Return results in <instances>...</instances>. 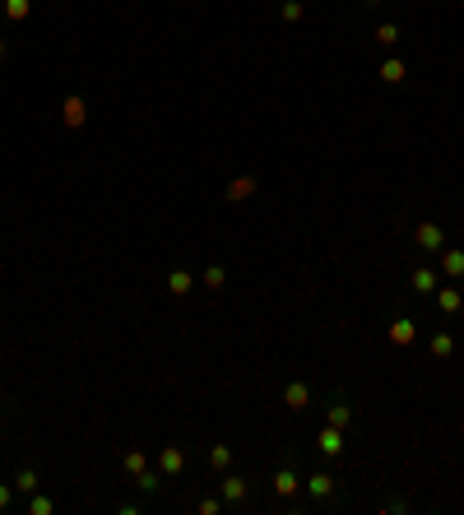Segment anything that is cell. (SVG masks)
Listing matches in <instances>:
<instances>
[{"label":"cell","instance_id":"1","mask_svg":"<svg viewBox=\"0 0 464 515\" xmlns=\"http://www.w3.org/2000/svg\"><path fill=\"white\" fill-rule=\"evenodd\" d=\"M302 488H307V496L321 506V511H339V478H334V474L316 469V474L302 478Z\"/></svg>","mask_w":464,"mask_h":515},{"label":"cell","instance_id":"2","mask_svg":"<svg viewBox=\"0 0 464 515\" xmlns=\"http://www.w3.org/2000/svg\"><path fill=\"white\" fill-rule=\"evenodd\" d=\"M218 496H223V506H246L251 501V483L237 474H223L218 478Z\"/></svg>","mask_w":464,"mask_h":515},{"label":"cell","instance_id":"3","mask_svg":"<svg viewBox=\"0 0 464 515\" xmlns=\"http://www.w3.org/2000/svg\"><path fill=\"white\" fill-rule=\"evenodd\" d=\"M270 488H274V492H279V496H292V492H297V488H302V474H297V464H292V455L283 459L279 469H274Z\"/></svg>","mask_w":464,"mask_h":515},{"label":"cell","instance_id":"4","mask_svg":"<svg viewBox=\"0 0 464 515\" xmlns=\"http://www.w3.org/2000/svg\"><path fill=\"white\" fill-rule=\"evenodd\" d=\"M316 450H321V455L325 459H344V427H321V432H316Z\"/></svg>","mask_w":464,"mask_h":515},{"label":"cell","instance_id":"5","mask_svg":"<svg viewBox=\"0 0 464 515\" xmlns=\"http://www.w3.org/2000/svg\"><path fill=\"white\" fill-rule=\"evenodd\" d=\"M413 242H418V251H427V255H441V247H445L441 223H418V228H413Z\"/></svg>","mask_w":464,"mask_h":515},{"label":"cell","instance_id":"6","mask_svg":"<svg viewBox=\"0 0 464 515\" xmlns=\"http://www.w3.org/2000/svg\"><path fill=\"white\" fill-rule=\"evenodd\" d=\"M158 474L181 478L186 474V450H181V446H163V450H158Z\"/></svg>","mask_w":464,"mask_h":515},{"label":"cell","instance_id":"7","mask_svg":"<svg viewBox=\"0 0 464 515\" xmlns=\"http://www.w3.org/2000/svg\"><path fill=\"white\" fill-rule=\"evenodd\" d=\"M283 409H292V413L311 409V385L307 381H288L283 385Z\"/></svg>","mask_w":464,"mask_h":515},{"label":"cell","instance_id":"8","mask_svg":"<svg viewBox=\"0 0 464 515\" xmlns=\"http://www.w3.org/2000/svg\"><path fill=\"white\" fill-rule=\"evenodd\" d=\"M427 348H432V358H437V363H450V358H455V334H450V330H437Z\"/></svg>","mask_w":464,"mask_h":515},{"label":"cell","instance_id":"9","mask_svg":"<svg viewBox=\"0 0 464 515\" xmlns=\"http://www.w3.org/2000/svg\"><path fill=\"white\" fill-rule=\"evenodd\" d=\"M418 339V325H413V316H395V325H390V343H413Z\"/></svg>","mask_w":464,"mask_h":515},{"label":"cell","instance_id":"10","mask_svg":"<svg viewBox=\"0 0 464 515\" xmlns=\"http://www.w3.org/2000/svg\"><path fill=\"white\" fill-rule=\"evenodd\" d=\"M441 274L464 279V251H460V247H441Z\"/></svg>","mask_w":464,"mask_h":515},{"label":"cell","instance_id":"11","mask_svg":"<svg viewBox=\"0 0 464 515\" xmlns=\"http://www.w3.org/2000/svg\"><path fill=\"white\" fill-rule=\"evenodd\" d=\"M325 422H329V427H348V422H353V404H348V400H329Z\"/></svg>","mask_w":464,"mask_h":515},{"label":"cell","instance_id":"12","mask_svg":"<svg viewBox=\"0 0 464 515\" xmlns=\"http://www.w3.org/2000/svg\"><path fill=\"white\" fill-rule=\"evenodd\" d=\"M191 288H195V274H191V269H172V274H167V293H172V297H186Z\"/></svg>","mask_w":464,"mask_h":515},{"label":"cell","instance_id":"13","mask_svg":"<svg viewBox=\"0 0 464 515\" xmlns=\"http://www.w3.org/2000/svg\"><path fill=\"white\" fill-rule=\"evenodd\" d=\"M38 483H42L38 469H33V464H23L19 474H14V492H28V496H33V492H38Z\"/></svg>","mask_w":464,"mask_h":515},{"label":"cell","instance_id":"14","mask_svg":"<svg viewBox=\"0 0 464 515\" xmlns=\"http://www.w3.org/2000/svg\"><path fill=\"white\" fill-rule=\"evenodd\" d=\"M251 195H255V176H237V181L228 186V200H232V205H237V200H251Z\"/></svg>","mask_w":464,"mask_h":515},{"label":"cell","instance_id":"15","mask_svg":"<svg viewBox=\"0 0 464 515\" xmlns=\"http://www.w3.org/2000/svg\"><path fill=\"white\" fill-rule=\"evenodd\" d=\"M437 306H441L445 316H455V311H460V306H464V297H460V293H455V288H437Z\"/></svg>","mask_w":464,"mask_h":515},{"label":"cell","instance_id":"16","mask_svg":"<svg viewBox=\"0 0 464 515\" xmlns=\"http://www.w3.org/2000/svg\"><path fill=\"white\" fill-rule=\"evenodd\" d=\"M84 116H89L84 98H65V126H84Z\"/></svg>","mask_w":464,"mask_h":515},{"label":"cell","instance_id":"17","mask_svg":"<svg viewBox=\"0 0 464 515\" xmlns=\"http://www.w3.org/2000/svg\"><path fill=\"white\" fill-rule=\"evenodd\" d=\"M209 464L218 469V474H228L232 469V446H209Z\"/></svg>","mask_w":464,"mask_h":515},{"label":"cell","instance_id":"18","mask_svg":"<svg viewBox=\"0 0 464 515\" xmlns=\"http://www.w3.org/2000/svg\"><path fill=\"white\" fill-rule=\"evenodd\" d=\"M413 293H437V269H413Z\"/></svg>","mask_w":464,"mask_h":515},{"label":"cell","instance_id":"19","mask_svg":"<svg viewBox=\"0 0 464 515\" xmlns=\"http://www.w3.org/2000/svg\"><path fill=\"white\" fill-rule=\"evenodd\" d=\"M121 469H126V474H144V469H149V455H144V450H126Z\"/></svg>","mask_w":464,"mask_h":515},{"label":"cell","instance_id":"20","mask_svg":"<svg viewBox=\"0 0 464 515\" xmlns=\"http://www.w3.org/2000/svg\"><path fill=\"white\" fill-rule=\"evenodd\" d=\"M0 10H5V19H28V10H33V5H28V0H5V5H0Z\"/></svg>","mask_w":464,"mask_h":515},{"label":"cell","instance_id":"21","mask_svg":"<svg viewBox=\"0 0 464 515\" xmlns=\"http://www.w3.org/2000/svg\"><path fill=\"white\" fill-rule=\"evenodd\" d=\"M223 284H228V269H223V265H209V269H205V288H209V293H218Z\"/></svg>","mask_w":464,"mask_h":515},{"label":"cell","instance_id":"22","mask_svg":"<svg viewBox=\"0 0 464 515\" xmlns=\"http://www.w3.org/2000/svg\"><path fill=\"white\" fill-rule=\"evenodd\" d=\"M135 488H139V492H158V488H163V474L144 469V474H135Z\"/></svg>","mask_w":464,"mask_h":515},{"label":"cell","instance_id":"23","mask_svg":"<svg viewBox=\"0 0 464 515\" xmlns=\"http://www.w3.org/2000/svg\"><path fill=\"white\" fill-rule=\"evenodd\" d=\"M381 79H386V84H404V60H386V65H381Z\"/></svg>","mask_w":464,"mask_h":515},{"label":"cell","instance_id":"24","mask_svg":"<svg viewBox=\"0 0 464 515\" xmlns=\"http://www.w3.org/2000/svg\"><path fill=\"white\" fill-rule=\"evenodd\" d=\"M376 42H381V47H395V42H399V23H381V28H376Z\"/></svg>","mask_w":464,"mask_h":515},{"label":"cell","instance_id":"25","mask_svg":"<svg viewBox=\"0 0 464 515\" xmlns=\"http://www.w3.org/2000/svg\"><path fill=\"white\" fill-rule=\"evenodd\" d=\"M28 511H33V515H51L56 506H51V496H38V492H33V501H28Z\"/></svg>","mask_w":464,"mask_h":515},{"label":"cell","instance_id":"26","mask_svg":"<svg viewBox=\"0 0 464 515\" xmlns=\"http://www.w3.org/2000/svg\"><path fill=\"white\" fill-rule=\"evenodd\" d=\"M302 14H307V10H302V0H283V19H288V23H297Z\"/></svg>","mask_w":464,"mask_h":515},{"label":"cell","instance_id":"27","mask_svg":"<svg viewBox=\"0 0 464 515\" xmlns=\"http://www.w3.org/2000/svg\"><path fill=\"white\" fill-rule=\"evenodd\" d=\"M14 506V483H0V515Z\"/></svg>","mask_w":464,"mask_h":515},{"label":"cell","instance_id":"28","mask_svg":"<svg viewBox=\"0 0 464 515\" xmlns=\"http://www.w3.org/2000/svg\"><path fill=\"white\" fill-rule=\"evenodd\" d=\"M223 511V496H205V501H200V515H218Z\"/></svg>","mask_w":464,"mask_h":515},{"label":"cell","instance_id":"29","mask_svg":"<svg viewBox=\"0 0 464 515\" xmlns=\"http://www.w3.org/2000/svg\"><path fill=\"white\" fill-rule=\"evenodd\" d=\"M5 56H10V42H5V38H0V60H5Z\"/></svg>","mask_w":464,"mask_h":515},{"label":"cell","instance_id":"30","mask_svg":"<svg viewBox=\"0 0 464 515\" xmlns=\"http://www.w3.org/2000/svg\"><path fill=\"white\" fill-rule=\"evenodd\" d=\"M362 5H376V0H362Z\"/></svg>","mask_w":464,"mask_h":515}]
</instances>
